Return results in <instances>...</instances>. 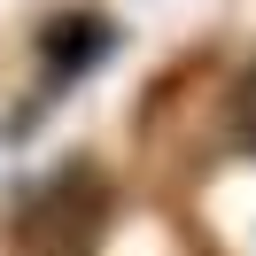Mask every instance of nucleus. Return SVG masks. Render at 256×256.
Wrapping results in <instances>:
<instances>
[{
    "instance_id": "1",
    "label": "nucleus",
    "mask_w": 256,
    "mask_h": 256,
    "mask_svg": "<svg viewBox=\"0 0 256 256\" xmlns=\"http://www.w3.org/2000/svg\"><path fill=\"white\" fill-rule=\"evenodd\" d=\"M225 132H233V148H248L256 156V62L233 78V94H225Z\"/></svg>"
}]
</instances>
